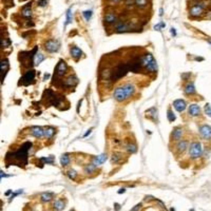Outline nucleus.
Returning <instances> with one entry per match:
<instances>
[{
	"label": "nucleus",
	"instance_id": "f257e3e1",
	"mask_svg": "<svg viewBox=\"0 0 211 211\" xmlns=\"http://www.w3.org/2000/svg\"><path fill=\"white\" fill-rule=\"evenodd\" d=\"M32 147L31 143H24L21 145V147L14 152H7L6 155V163L7 166L10 165H17V166H25L28 164V153L29 150Z\"/></svg>",
	"mask_w": 211,
	"mask_h": 211
},
{
	"label": "nucleus",
	"instance_id": "f03ea898",
	"mask_svg": "<svg viewBox=\"0 0 211 211\" xmlns=\"http://www.w3.org/2000/svg\"><path fill=\"white\" fill-rule=\"evenodd\" d=\"M134 92H135V87L132 83H125V85H122L114 90L113 97L115 98L117 101L121 103V101L129 99V98L134 94Z\"/></svg>",
	"mask_w": 211,
	"mask_h": 211
},
{
	"label": "nucleus",
	"instance_id": "7ed1b4c3",
	"mask_svg": "<svg viewBox=\"0 0 211 211\" xmlns=\"http://www.w3.org/2000/svg\"><path fill=\"white\" fill-rule=\"evenodd\" d=\"M140 64H142L143 69L150 73H155L157 71V62L154 59L152 54L147 53L140 57Z\"/></svg>",
	"mask_w": 211,
	"mask_h": 211
},
{
	"label": "nucleus",
	"instance_id": "20e7f679",
	"mask_svg": "<svg viewBox=\"0 0 211 211\" xmlns=\"http://www.w3.org/2000/svg\"><path fill=\"white\" fill-rule=\"evenodd\" d=\"M37 53V48H35L31 52H20L19 53V60L21 64L25 68H31L34 64V58Z\"/></svg>",
	"mask_w": 211,
	"mask_h": 211
},
{
	"label": "nucleus",
	"instance_id": "39448f33",
	"mask_svg": "<svg viewBox=\"0 0 211 211\" xmlns=\"http://www.w3.org/2000/svg\"><path fill=\"white\" fill-rule=\"evenodd\" d=\"M46 99V106H59L61 103V98L56 93H54L52 90H46L42 96V100Z\"/></svg>",
	"mask_w": 211,
	"mask_h": 211
},
{
	"label": "nucleus",
	"instance_id": "423d86ee",
	"mask_svg": "<svg viewBox=\"0 0 211 211\" xmlns=\"http://www.w3.org/2000/svg\"><path fill=\"white\" fill-rule=\"evenodd\" d=\"M203 146L199 142H193L190 144L189 147V156L192 160H196L203 154Z\"/></svg>",
	"mask_w": 211,
	"mask_h": 211
},
{
	"label": "nucleus",
	"instance_id": "0eeeda50",
	"mask_svg": "<svg viewBox=\"0 0 211 211\" xmlns=\"http://www.w3.org/2000/svg\"><path fill=\"white\" fill-rule=\"evenodd\" d=\"M205 7H206V2H204V1H199L197 3L192 4L191 7H190V10H189L190 16H192V17L202 16L203 13H204Z\"/></svg>",
	"mask_w": 211,
	"mask_h": 211
},
{
	"label": "nucleus",
	"instance_id": "6e6552de",
	"mask_svg": "<svg viewBox=\"0 0 211 211\" xmlns=\"http://www.w3.org/2000/svg\"><path fill=\"white\" fill-rule=\"evenodd\" d=\"M67 71H68V64H66V61L59 60V62L57 64V66L55 68V70H54V76L56 78H60L66 75Z\"/></svg>",
	"mask_w": 211,
	"mask_h": 211
},
{
	"label": "nucleus",
	"instance_id": "1a4fd4ad",
	"mask_svg": "<svg viewBox=\"0 0 211 211\" xmlns=\"http://www.w3.org/2000/svg\"><path fill=\"white\" fill-rule=\"evenodd\" d=\"M35 78V71L34 70H29L28 72H25V74L20 78V81H19V86L20 85H24L28 86L30 85V82L34 80Z\"/></svg>",
	"mask_w": 211,
	"mask_h": 211
},
{
	"label": "nucleus",
	"instance_id": "9d476101",
	"mask_svg": "<svg viewBox=\"0 0 211 211\" xmlns=\"http://www.w3.org/2000/svg\"><path fill=\"white\" fill-rule=\"evenodd\" d=\"M45 50L49 53H54L59 50V42L54 39H50L45 43Z\"/></svg>",
	"mask_w": 211,
	"mask_h": 211
},
{
	"label": "nucleus",
	"instance_id": "9b49d317",
	"mask_svg": "<svg viewBox=\"0 0 211 211\" xmlns=\"http://www.w3.org/2000/svg\"><path fill=\"white\" fill-rule=\"evenodd\" d=\"M78 83V78L75 75H69L67 78H64L62 80V86H64L66 88H72L75 87Z\"/></svg>",
	"mask_w": 211,
	"mask_h": 211
},
{
	"label": "nucleus",
	"instance_id": "f8f14e48",
	"mask_svg": "<svg viewBox=\"0 0 211 211\" xmlns=\"http://www.w3.org/2000/svg\"><path fill=\"white\" fill-rule=\"evenodd\" d=\"M200 134L204 139H211V127L208 125H203L200 127Z\"/></svg>",
	"mask_w": 211,
	"mask_h": 211
},
{
	"label": "nucleus",
	"instance_id": "ddd939ff",
	"mask_svg": "<svg viewBox=\"0 0 211 211\" xmlns=\"http://www.w3.org/2000/svg\"><path fill=\"white\" fill-rule=\"evenodd\" d=\"M31 134L36 138H42L45 136V129L38 126H34L31 128Z\"/></svg>",
	"mask_w": 211,
	"mask_h": 211
},
{
	"label": "nucleus",
	"instance_id": "4468645a",
	"mask_svg": "<svg viewBox=\"0 0 211 211\" xmlns=\"http://www.w3.org/2000/svg\"><path fill=\"white\" fill-rule=\"evenodd\" d=\"M103 20H105L106 23L108 24H113V23H116L118 20H117V15L114 12H108L103 17Z\"/></svg>",
	"mask_w": 211,
	"mask_h": 211
},
{
	"label": "nucleus",
	"instance_id": "2eb2a0df",
	"mask_svg": "<svg viewBox=\"0 0 211 211\" xmlns=\"http://www.w3.org/2000/svg\"><path fill=\"white\" fill-rule=\"evenodd\" d=\"M108 160V156L105 153H103V154L100 155H97V156H94V157L92 158V164L93 165H95L96 167L100 166L101 164H103L105 161Z\"/></svg>",
	"mask_w": 211,
	"mask_h": 211
},
{
	"label": "nucleus",
	"instance_id": "dca6fc26",
	"mask_svg": "<svg viewBox=\"0 0 211 211\" xmlns=\"http://www.w3.org/2000/svg\"><path fill=\"white\" fill-rule=\"evenodd\" d=\"M70 54H71L72 58H74L75 60H78V59H79L82 55V51L80 50L78 46H73L70 48Z\"/></svg>",
	"mask_w": 211,
	"mask_h": 211
},
{
	"label": "nucleus",
	"instance_id": "f3484780",
	"mask_svg": "<svg viewBox=\"0 0 211 211\" xmlns=\"http://www.w3.org/2000/svg\"><path fill=\"white\" fill-rule=\"evenodd\" d=\"M115 30H116V32H118V33L127 32V31L130 30V24L126 21H119L116 23Z\"/></svg>",
	"mask_w": 211,
	"mask_h": 211
},
{
	"label": "nucleus",
	"instance_id": "a211bd4d",
	"mask_svg": "<svg viewBox=\"0 0 211 211\" xmlns=\"http://www.w3.org/2000/svg\"><path fill=\"white\" fill-rule=\"evenodd\" d=\"M173 107H174V109H175L176 111L178 112H183L185 111V109H186V103H185V100L183 99H176V100H174V103H173Z\"/></svg>",
	"mask_w": 211,
	"mask_h": 211
},
{
	"label": "nucleus",
	"instance_id": "6ab92c4d",
	"mask_svg": "<svg viewBox=\"0 0 211 211\" xmlns=\"http://www.w3.org/2000/svg\"><path fill=\"white\" fill-rule=\"evenodd\" d=\"M188 113L190 116H199L200 114V108L197 105H190L189 108H188Z\"/></svg>",
	"mask_w": 211,
	"mask_h": 211
},
{
	"label": "nucleus",
	"instance_id": "aec40b11",
	"mask_svg": "<svg viewBox=\"0 0 211 211\" xmlns=\"http://www.w3.org/2000/svg\"><path fill=\"white\" fill-rule=\"evenodd\" d=\"M188 148V142L185 139H181L176 144V150H178V153H183L186 151V149Z\"/></svg>",
	"mask_w": 211,
	"mask_h": 211
},
{
	"label": "nucleus",
	"instance_id": "412c9836",
	"mask_svg": "<svg viewBox=\"0 0 211 211\" xmlns=\"http://www.w3.org/2000/svg\"><path fill=\"white\" fill-rule=\"evenodd\" d=\"M182 135H183V129H182L181 127H176V128L173 129L171 137H172L173 140L178 142V140H181V138H182Z\"/></svg>",
	"mask_w": 211,
	"mask_h": 211
},
{
	"label": "nucleus",
	"instance_id": "4be33fe9",
	"mask_svg": "<svg viewBox=\"0 0 211 211\" xmlns=\"http://www.w3.org/2000/svg\"><path fill=\"white\" fill-rule=\"evenodd\" d=\"M9 60L7 59H2L1 60V79L3 80V77L6 76L7 72L9 71Z\"/></svg>",
	"mask_w": 211,
	"mask_h": 211
},
{
	"label": "nucleus",
	"instance_id": "5701e85b",
	"mask_svg": "<svg viewBox=\"0 0 211 211\" xmlns=\"http://www.w3.org/2000/svg\"><path fill=\"white\" fill-rule=\"evenodd\" d=\"M185 94H187V95H193L195 94V87H194V85H193V82H188L187 83L186 86H185Z\"/></svg>",
	"mask_w": 211,
	"mask_h": 211
},
{
	"label": "nucleus",
	"instance_id": "b1692460",
	"mask_svg": "<svg viewBox=\"0 0 211 211\" xmlns=\"http://www.w3.org/2000/svg\"><path fill=\"white\" fill-rule=\"evenodd\" d=\"M22 16L24 18H31L32 17V10H31V3H28L27 6H24L22 7L21 11Z\"/></svg>",
	"mask_w": 211,
	"mask_h": 211
},
{
	"label": "nucleus",
	"instance_id": "393cba45",
	"mask_svg": "<svg viewBox=\"0 0 211 211\" xmlns=\"http://www.w3.org/2000/svg\"><path fill=\"white\" fill-rule=\"evenodd\" d=\"M146 114H147V117H149V118H151L152 121H156L157 119V110H156L155 107H153V108L149 109L147 112H146Z\"/></svg>",
	"mask_w": 211,
	"mask_h": 211
},
{
	"label": "nucleus",
	"instance_id": "a878e982",
	"mask_svg": "<svg viewBox=\"0 0 211 211\" xmlns=\"http://www.w3.org/2000/svg\"><path fill=\"white\" fill-rule=\"evenodd\" d=\"M53 197H54V193H52V192H43V193L40 195V200L41 202L43 203L51 202V200H53Z\"/></svg>",
	"mask_w": 211,
	"mask_h": 211
},
{
	"label": "nucleus",
	"instance_id": "bb28decb",
	"mask_svg": "<svg viewBox=\"0 0 211 211\" xmlns=\"http://www.w3.org/2000/svg\"><path fill=\"white\" fill-rule=\"evenodd\" d=\"M64 202L62 200H56L55 202L53 203V208L57 211H60V210H64Z\"/></svg>",
	"mask_w": 211,
	"mask_h": 211
},
{
	"label": "nucleus",
	"instance_id": "cd10ccee",
	"mask_svg": "<svg viewBox=\"0 0 211 211\" xmlns=\"http://www.w3.org/2000/svg\"><path fill=\"white\" fill-rule=\"evenodd\" d=\"M96 168H97V167H96L95 165H93V164H88V165H86L85 167H83V173H86V174L94 173Z\"/></svg>",
	"mask_w": 211,
	"mask_h": 211
},
{
	"label": "nucleus",
	"instance_id": "c85d7f7f",
	"mask_svg": "<svg viewBox=\"0 0 211 211\" xmlns=\"http://www.w3.org/2000/svg\"><path fill=\"white\" fill-rule=\"evenodd\" d=\"M70 161H71V158H70V155L68 154V153H64V154L61 155L60 157V164L62 167H66L70 164Z\"/></svg>",
	"mask_w": 211,
	"mask_h": 211
},
{
	"label": "nucleus",
	"instance_id": "c756f323",
	"mask_svg": "<svg viewBox=\"0 0 211 211\" xmlns=\"http://www.w3.org/2000/svg\"><path fill=\"white\" fill-rule=\"evenodd\" d=\"M149 3V0H134V4L138 9H145Z\"/></svg>",
	"mask_w": 211,
	"mask_h": 211
},
{
	"label": "nucleus",
	"instance_id": "7c9ffc66",
	"mask_svg": "<svg viewBox=\"0 0 211 211\" xmlns=\"http://www.w3.org/2000/svg\"><path fill=\"white\" fill-rule=\"evenodd\" d=\"M67 18H66V22H64V27H67L68 24H70L73 21V12H72V7L68 9V11L66 13Z\"/></svg>",
	"mask_w": 211,
	"mask_h": 211
},
{
	"label": "nucleus",
	"instance_id": "2f4dec72",
	"mask_svg": "<svg viewBox=\"0 0 211 211\" xmlns=\"http://www.w3.org/2000/svg\"><path fill=\"white\" fill-rule=\"evenodd\" d=\"M54 134H55V129L53 127H46V128H45V137L52 138Z\"/></svg>",
	"mask_w": 211,
	"mask_h": 211
},
{
	"label": "nucleus",
	"instance_id": "473e14b6",
	"mask_svg": "<svg viewBox=\"0 0 211 211\" xmlns=\"http://www.w3.org/2000/svg\"><path fill=\"white\" fill-rule=\"evenodd\" d=\"M43 60H45V56H43L41 53L37 52L35 55V58H34V64H35V66H38V64H40Z\"/></svg>",
	"mask_w": 211,
	"mask_h": 211
},
{
	"label": "nucleus",
	"instance_id": "72a5a7b5",
	"mask_svg": "<svg viewBox=\"0 0 211 211\" xmlns=\"http://www.w3.org/2000/svg\"><path fill=\"white\" fill-rule=\"evenodd\" d=\"M67 174H68V178H69L70 179H73V181H74V179L76 178L77 175H78L77 172L74 170V169H71V170H69Z\"/></svg>",
	"mask_w": 211,
	"mask_h": 211
},
{
	"label": "nucleus",
	"instance_id": "f704fd0d",
	"mask_svg": "<svg viewBox=\"0 0 211 211\" xmlns=\"http://www.w3.org/2000/svg\"><path fill=\"white\" fill-rule=\"evenodd\" d=\"M127 150H128V152L130 153H135L137 151V147L136 145L134 144H128L127 145Z\"/></svg>",
	"mask_w": 211,
	"mask_h": 211
},
{
	"label": "nucleus",
	"instance_id": "c9c22d12",
	"mask_svg": "<svg viewBox=\"0 0 211 211\" xmlns=\"http://www.w3.org/2000/svg\"><path fill=\"white\" fill-rule=\"evenodd\" d=\"M121 160V154H118V153H114V154L112 155V163L117 164Z\"/></svg>",
	"mask_w": 211,
	"mask_h": 211
},
{
	"label": "nucleus",
	"instance_id": "e433bc0d",
	"mask_svg": "<svg viewBox=\"0 0 211 211\" xmlns=\"http://www.w3.org/2000/svg\"><path fill=\"white\" fill-rule=\"evenodd\" d=\"M82 16L85 17V19L87 20V21H89L91 19V17H92V11H83Z\"/></svg>",
	"mask_w": 211,
	"mask_h": 211
},
{
	"label": "nucleus",
	"instance_id": "4c0bfd02",
	"mask_svg": "<svg viewBox=\"0 0 211 211\" xmlns=\"http://www.w3.org/2000/svg\"><path fill=\"white\" fill-rule=\"evenodd\" d=\"M167 116H168V121H175V115H174V113L171 110H168V114H167Z\"/></svg>",
	"mask_w": 211,
	"mask_h": 211
},
{
	"label": "nucleus",
	"instance_id": "58836bf2",
	"mask_svg": "<svg viewBox=\"0 0 211 211\" xmlns=\"http://www.w3.org/2000/svg\"><path fill=\"white\" fill-rule=\"evenodd\" d=\"M41 161H43V163H46V164H53L54 163V157L53 156H50V157H43L41 158Z\"/></svg>",
	"mask_w": 211,
	"mask_h": 211
},
{
	"label": "nucleus",
	"instance_id": "ea45409f",
	"mask_svg": "<svg viewBox=\"0 0 211 211\" xmlns=\"http://www.w3.org/2000/svg\"><path fill=\"white\" fill-rule=\"evenodd\" d=\"M205 112L208 116L211 117V106L209 105V103H206L205 105Z\"/></svg>",
	"mask_w": 211,
	"mask_h": 211
},
{
	"label": "nucleus",
	"instance_id": "a19ab883",
	"mask_svg": "<svg viewBox=\"0 0 211 211\" xmlns=\"http://www.w3.org/2000/svg\"><path fill=\"white\" fill-rule=\"evenodd\" d=\"M165 25H166V24H165V23H164V22H160V23H158V24H156V25H155L154 29H155L156 31H160L163 28H165Z\"/></svg>",
	"mask_w": 211,
	"mask_h": 211
},
{
	"label": "nucleus",
	"instance_id": "79ce46f5",
	"mask_svg": "<svg viewBox=\"0 0 211 211\" xmlns=\"http://www.w3.org/2000/svg\"><path fill=\"white\" fill-rule=\"evenodd\" d=\"M37 3L39 7H46L48 4V0H38Z\"/></svg>",
	"mask_w": 211,
	"mask_h": 211
},
{
	"label": "nucleus",
	"instance_id": "37998d69",
	"mask_svg": "<svg viewBox=\"0 0 211 211\" xmlns=\"http://www.w3.org/2000/svg\"><path fill=\"white\" fill-rule=\"evenodd\" d=\"M133 3H134V0H126V4H127L128 7L132 6Z\"/></svg>",
	"mask_w": 211,
	"mask_h": 211
},
{
	"label": "nucleus",
	"instance_id": "c03bdc74",
	"mask_svg": "<svg viewBox=\"0 0 211 211\" xmlns=\"http://www.w3.org/2000/svg\"><path fill=\"white\" fill-rule=\"evenodd\" d=\"M91 131H92V129H89V130H88V132H87V133H86L85 135H83V137H87L88 135H89V134L91 133Z\"/></svg>",
	"mask_w": 211,
	"mask_h": 211
},
{
	"label": "nucleus",
	"instance_id": "a18cd8bd",
	"mask_svg": "<svg viewBox=\"0 0 211 211\" xmlns=\"http://www.w3.org/2000/svg\"><path fill=\"white\" fill-rule=\"evenodd\" d=\"M170 32H171V34H172L173 36H175V35H176V33H175V30H174L173 28H171V31H170Z\"/></svg>",
	"mask_w": 211,
	"mask_h": 211
},
{
	"label": "nucleus",
	"instance_id": "49530a36",
	"mask_svg": "<svg viewBox=\"0 0 211 211\" xmlns=\"http://www.w3.org/2000/svg\"><path fill=\"white\" fill-rule=\"evenodd\" d=\"M206 18H208V19H211V11L208 12V14H207V16H206Z\"/></svg>",
	"mask_w": 211,
	"mask_h": 211
},
{
	"label": "nucleus",
	"instance_id": "de8ad7c7",
	"mask_svg": "<svg viewBox=\"0 0 211 211\" xmlns=\"http://www.w3.org/2000/svg\"><path fill=\"white\" fill-rule=\"evenodd\" d=\"M125 191H126V189H121V190L118 191V193H119V194H121V193H124Z\"/></svg>",
	"mask_w": 211,
	"mask_h": 211
},
{
	"label": "nucleus",
	"instance_id": "09e8293b",
	"mask_svg": "<svg viewBox=\"0 0 211 211\" xmlns=\"http://www.w3.org/2000/svg\"><path fill=\"white\" fill-rule=\"evenodd\" d=\"M115 206H116L115 209H116V210H118V209H119V205H118V204H115Z\"/></svg>",
	"mask_w": 211,
	"mask_h": 211
},
{
	"label": "nucleus",
	"instance_id": "8fccbe9b",
	"mask_svg": "<svg viewBox=\"0 0 211 211\" xmlns=\"http://www.w3.org/2000/svg\"><path fill=\"white\" fill-rule=\"evenodd\" d=\"M160 15L161 16V15H163V9H160Z\"/></svg>",
	"mask_w": 211,
	"mask_h": 211
},
{
	"label": "nucleus",
	"instance_id": "3c124183",
	"mask_svg": "<svg viewBox=\"0 0 211 211\" xmlns=\"http://www.w3.org/2000/svg\"><path fill=\"white\" fill-rule=\"evenodd\" d=\"M114 2H118V1H121V0H113Z\"/></svg>",
	"mask_w": 211,
	"mask_h": 211
},
{
	"label": "nucleus",
	"instance_id": "603ef678",
	"mask_svg": "<svg viewBox=\"0 0 211 211\" xmlns=\"http://www.w3.org/2000/svg\"><path fill=\"white\" fill-rule=\"evenodd\" d=\"M210 6H211V0H210Z\"/></svg>",
	"mask_w": 211,
	"mask_h": 211
}]
</instances>
